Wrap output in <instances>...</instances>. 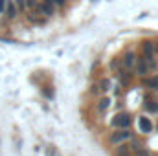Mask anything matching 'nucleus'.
Returning a JSON list of instances; mask_svg holds the SVG:
<instances>
[{
    "instance_id": "f257e3e1",
    "label": "nucleus",
    "mask_w": 158,
    "mask_h": 156,
    "mask_svg": "<svg viewBox=\"0 0 158 156\" xmlns=\"http://www.w3.org/2000/svg\"><path fill=\"white\" fill-rule=\"evenodd\" d=\"M155 55H156V44H155L153 40H145V42L142 44V57L149 63V68H151V70L156 68Z\"/></svg>"
},
{
    "instance_id": "f03ea898",
    "label": "nucleus",
    "mask_w": 158,
    "mask_h": 156,
    "mask_svg": "<svg viewBox=\"0 0 158 156\" xmlns=\"http://www.w3.org/2000/svg\"><path fill=\"white\" fill-rule=\"evenodd\" d=\"M131 138H132V132H131L129 129H118V130H114V132L110 134L109 142H110L112 145H118V143H125V142H129Z\"/></svg>"
},
{
    "instance_id": "7ed1b4c3",
    "label": "nucleus",
    "mask_w": 158,
    "mask_h": 156,
    "mask_svg": "<svg viewBox=\"0 0 158 156\" xmlns=\"http://www.w3.org/2000/svg\"><path fill=\"white\" fill-rule=\"evenodd\" d=\"M134 74L138 77H147L151 74V68H149V63L143 59V57H136V64H134Z\"/></svg>"
},
{
    "instance_id": "20e7f679",
    "label": "nucleus",
    "mask_w": 158,
    "mask_h": 156,
    "mask_svg": "<svg viewBox=\"0 0 158 156\" xmlns=\"http://www.w3.org/2000/svg\"><path fill=\"white\" fill-rule=\"evenodd\" d=\"M136 51H132V50H127L125 53H123V59H119L121 61V68H125V70H134V64H136Z\"/></svg>"
},
{
    "instance_id": "39448f33",
    "label": "nucleus",
    "mask_w": 158,
    "mask_h": 156,
    "mask_svg": "<svg viewBox=\"0 0 158 156\" xmlns=\"http://www.w3.org/2000/svg\"><path fill=\"white\" fill-rule=\"evenodd\" d=\"M37 7H39L40 13L48 18V17H53L55 15V7L57 6L53 4V0H39V6Z\"/></svg>"
},
{
    "instance_id": "423d86ee",
    "label": "nucleus",
    "mask_w": 158,
    "mask_h": 156,
    "mask_svg": "<svg viewBox=\"0 0 158 156\" xmlns=\"http://www.w3.org/2000/svg\"><path fill=\"white\" fill-rule=\"evenodd\" d=\"M4 15H6V18L7 20H15L17 17H19V9H17V6L13 4V0H6L4 2V11H2Z\"/></svg>"
},
{
    "instance_id": "0eeeda50",
    "label": "nucleus",
    "mask_w": 158,
    "mask_h": 156,
    "mask_svg": "<svg viewBox=\"0 0 158 156\" xmlns=\"http://www.w3.org/2000/svg\"><path fill=\"white\" fill-rule=\"evenodd\" d=\"M131 123H132V117H131V114H127V112L118 114V116L112 119V125H114V127H118V129H129V127H131Z\"/></svg>"
},
{
    "instance_id": "6e6552de",
    "label": "nucleus",
    "mask_w": 158,
    "mask_h": 156,
    "mask_svg": "<svg viewBox=\"0 0 158 156\" xmlns=\"http://www.w3.org/2000/svg\"><path fill=\"white\" fill-rule=\"evenodd\" d=\"M28 20H30V22H35V24H42V22L46 20V17L39 11V7H33V9H30V13H28Z\"/></svg>"
},
{
    "instance_id": "1a4fd4ad",
    "label": "nucleus",
    "mask_w": 158,
    "mask_h": 156,
    "mask_svg": "<svg viewBox=\"0 0 158 156\" xmlns=\"http://www.w3.org/2000/svg\"><path fill=\"white\" fill-rule=\"evenodd\" d=\"M138 127H140V132L149 134V132L153 130V121H151L149 117L142 116V117H138Z\"/></svg>"
},
{
    "instance_id": "9d476101",
    "label": "nucleus",
    "mask_w": 158,
    "mask_h": 156,
    "mask_svg": "<svg viewBox=\"0 0 158 156\" xmlns=\"http://www.w3.org/2000/svg\"><path fill=\"white\" fill-rule=\"evenodd\" d=\"M118 79H119V84H123V86H127L129 83H131V72L129 70H125V68H119L118 70Z\"/></svg>"
},
{
    "instance_id": "9b49d317",
    "label": "nucleus",
    "mask_w": 158,
    "mask_h": 156,
    "mask_svg": "<svg viewBox=\"0 0 158 156\" xmlns=\"http://www.w3.org/2000/svg\"><path fill=\"white\" fill-rule=\"evenodd\" d=\"M145 110L147 112H153V114H158V101L156 99L145 97Z\"/></svg>"
},
{
    "instance_id": "f8f14e48",
    "label": "nucleus",
    "mask_w": 158,
    "mask_h": 156,
    "mask_svg": "<svg viewBox=\"0 0 158 156\" xmlns=\"http://www.w3.org/2000/svg\"><path fill=\"white\" fill-rule=\"evenodd\" d=\"M109 107H110V97H101L99 103H98V112L99 114H105L109 110Z\"/></svg>"
},
{
    "instance_id": "ddd939ff",
    "label": "nucleus",
    "mask_w": 158,
    "mask_h": 156,
    "mask_svg": "<svg viewBox=\"0 0 158 156\" xmlns=\"http://www.w3.org/2000/svg\"><path fill=\"white\" fill-rule=\"evenodd\" d=\"M143 84L151 90H158V76H153V77H143Z\"/></svg>"
},
{
    "instance_id": "4468645a",
    "label": "nucleus",
    "mask_w": 158,
    "mask_h": 156,
    "mask_svg": "<svg viewBox=\"0 0 158 156\" xmlns=\"http://www.w3.org/2000/svg\"><path fill=\"white\" fill-rule=\"evenodd\" d=\"M131 154V147L125 145V143H118L116 147V156H129Z\"/></svg>"
},
{
    "instance_id": "2eb2a0df",
    "label": "nucleus",
    "mask_w": 158,
    "mask_h": 156,
    "mask_svg": "<svg viewBox=\"0 0 158 156\" xmlns=\"http://www.w3.org/2000/svg\"><path fill=\"white\" fill-rule=\"evenodd\" d=\"M101 92H109L110 90V79H107V77H103L101 81H99V86H98Z\"/></svg>"
},
{
    "instance_id": "dca6fc26",
    "label": "nucleus",
    "mask_w": 158,
    "mask_h": 156,
    "mask_svg": "<svg viewBox=\"0 0 158 156\" xmlns=\"http://www.w3.org/2000/svg\"><path fill=\"white\" fill-rule=\"evenodd\" d=\"M13 4L17 6L19 11H24V9H26V0H13Z\"/></svg>"
},
{
    "instance_id": "f3484780",
    "label": "nucleus",
    "mask_w": 158,
    "mask_h": 156,
    "mask_svg": "<svg viewBox=\"0 0 158 156\" xmlns=\"http://www.w3.org/2000/svg\"><path fill=\"white\" fill-rule=\"evenodd\" d=\"M46 156H61V154H59V151H57L53 145H50V147L46 149Z\"/></svg>"
},
{
    "instance_id": "a211bd4d",
    "label": "nucleus",
    "mask_w": 158,
    "mask_h": 156,
    "mask_svg": "<svg viewBox=\"0 0 158 156\" xmlns=\"http://www.w3.org/2000/svg\"><path fill=\"white\" fill-rule=\"evenodd\" d=\"M134 153H136V156H151V153H149L147 149H143V147H138Z\"/></svg>"
},
{
    "instance_id": "6ab92c4d",
    "label": "nucleus",
    "mask_w": 158,
    "mask_h": 156,
    "mask_svg": "<svg viewBox=\"0 0 158 156\" xmlns=\"http://www.w3.org/2000/svg\"><path fill=\"white\" fill-rule=\"evenodd\" d=\"M39 6V0H26V7L28 9H33V7H37Z\"/></svg>"
},
{
    "instance_id": "aec40b11",
    "label": "nucleus",
    "mask_w": 158,
    "mask_h": 156,
    "mask_svg": "<svg viewBox=\"0 0 158 156\" xmlns=\"http://www.w3.org/2000/svg\"><path fill=\"white\" fill-rule=\"evenodd\" d=\"M64 2H66V0H53L55 6H64Z\"/></svg>"
},
{
    "instance_id": "412c9836",
    "label": "nucleus",
    "mask_w": 158,
    "mask_h": 156,
    "mask_svg": "<svg viewBox=\"0 0 158 156\" xmlns=\"http://www.w3.org/2000/svg\"><path fill=\"white\" fill-rule=\"evenodd\" d=\"M4 2H6V0H0V13L4 11Z\"/></svg>"
},
{
    "instance_id": "4be33fe9",
    "label": "nucleus",
    "mask_w": 158,
    "mask_h": 156,
    "mask_svg": "<svg viewBox=\"0 0 158 156\" xmlns=\"http://www.w3.org/2000/svg\"><path fill=\"white\" fill-rule=\"evenodd\" d=\"M156 48H158V44H156Z\"/></svg>"
}]
</instances>
